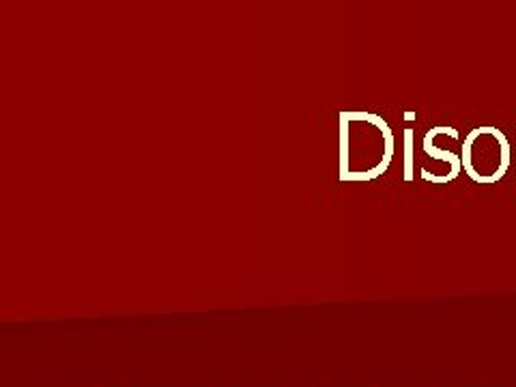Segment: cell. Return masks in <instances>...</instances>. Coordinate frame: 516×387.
Masks as SVG:
<instances>
[{
  "instance_id": "cell-2",
  "label": "cell",
  "mask_w": 516,
  "mask_h": 387,
  "mask_svg": "<svg viewBox=\"0 0 516 387\" xmlns=\"http://www.w3.org/2000/svg\"><path fill=\"white\" fill-rule=\"evenodd\" d=\"M461 162L471 181L480 185L497 183L506 175L512 162L506 134L491 125L471 129L463 142Z\"/></svg>"
},
{
  "instance_id": "cell-1",
  "label": "cell",
  "mask_w": 516,
  "mask_h": 387,
  "mask_svg": "<svg viewBox=\"0 0 516 387\" xmlns=\"http://www.w3.org/2000/svg\"><path fill=\"white\" fill-rule=\"evenodd\" d=\"M338 177L344 183H366L390 168L396 151L392 127L379 114L340 112Z\"/></svg>"
},
{
  "instance_id": "cell-3",
  "label": "cell",
  "mask_w": 516,
  "mask_h": 387,
  "mask_svg": "<svg viewBox=\"0 0 516 387\" xmlns=\"http://www.w3.org/2000/svg\"><path fill=\"white\" fill-rule=\"evenodd\" d=\"M424 153L426 157H430V160L437 162V164H443L448 170L450 179L454 181L458 175H461L463 170V162H461V155H458L456 151L452 149H443L439 145V127H433L428 129L426 136H424Z\"/></svg>"
},
{
  "instance_id": "cell-4",
  "label": "cell",
  "mask_w": 516,
  "mask_h": 387,
  "mask_svg": "<svg viewBox=\"0 0 516 387\" xmlns=\"http://www.w3.org/2000/svg\"><path fill=\"white\" fill-rule=\"evenodd\" d=\"M405 181H413V129H405Z\"/></svg>"
},
{
  "instance_id": "cell-5",
  "label": "cell",
  "mask_w": 516,
  "mask_h": 387,
  "mask_svg": "<svg viewBox=\"0 0 516 387\" xmlns=\"http://www.w3.org/2000/svg\"><path fill=\"white\" fill-rule=\"evenodd\" d=\"M405 119H407V121H413V119H415V112H407Z\"/></svg>"
}]
</instances>
